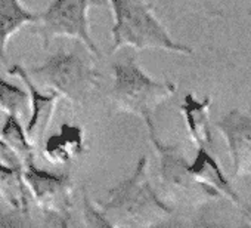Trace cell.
<instances>
[{
    "instance_id": "2",
    "label": "cell",
    "mask_w": 251,
    "mask_h": 228,
    "mask_svg": "<svg viewBox=\"0 0 251 228\" xmlns=\"http://www.w3.org/2000/svg\"><path fill=\"white\" fill-rule=\"evenodd\" d=\"M112 11V46L109 54L124 46L136 51L161 49L173 54L192 55V48L177 43L154 14V5L147 0H106Z\"/></svg>"
},
{
    "instance_id": "12",
    "label": "cell",
    "mask_w": 251,
    "mask_h": 228,
    "mask_svg": "<svg viewBox=\"0 0 251 228\" xmlns=\"http://www.w3.org/2000/svg\"><path fill=\"white\" fill-rule=\"evenodd\" d=\"M189 169L200 184H202L208 190L214 191L219 197L225 196L229 200H232L236 206L241 204V201H239L238 196L235 194L232 185L229 184L226 175L223 173L222 168L214 160V157L211 156L208 148H202V147L198 148L195 160L192 163H189Z\"/></svg>"
},
{
    "instance_id": "10",
    "label": "cell",
    "mask_w": 251,
    "mask_h": 228,
    "mask_svg": "<svg viewBox=\"0 0 251 228\" xmlns=\"http://www.w3.org/2000/svg\"><path fill=\"white\" fill-rule=\"evenodd\" d=\"M43 157L52 165H67L86 153V135L81 126L64 123L58 132L45 137Z\"/></svg>"
},
{
    "instance_id": "3",
    "label": "cell",
    "mask_w": 251,
    "mask_h": 228,
    "mask_svg": "<svg viewBox=\"0 0 251 228\" xmlns=\"http://www.w3.org/2000/svg\"><path fill=\"white\" fill-rule=\"evenodd\" d=\"M95 58L83 43L75 40L74 48H59L31 73L71 105L81 107L99 86L100 74Z\"/></svg>"
},
{
    "instance_id": "19",
    "label": "cell",
    "mask_w": 251,
    "mask_h": 228,
    "mask_svg": "<svg viewBox=\"0 0 251 228\" xmlns=\"http://www.w3.org/2000/svg\"><path fill=\"white\" fill-rule=\"evenodd\" d=\"M0 163L24 169V166H23L21 160L18 159V156L2 141V138H0Z\"/></svg>"
},
{
    "instance_id": "20",
    "label": "cell",
    "mask_w": 251,
    "mask_h": 228,
    "mask_svg": "<svg viewBox=\"0 0 251 228\" xmlns=\"http://www.w3.org/2000/svg\"><path fill=\"white\" fill-rule=\"evenodd\" d=\"M247 218L250 219V222H251V207L250 209H247Z\"/></svg>"
},
{
    "instance_id": "9",
    "label": "cell",
    "mask_w": 251,
    "mask_h": 228,
    "mask_svg": "<svg viewBox=\"0 0 251 228\" xmlns=\"http://www.w3.org/2000/svg\"><path fill=\"white\" fill-rule=\"evenodd\" d=\"M216 128L225 137L233 163V176L241 178L251 173V117L232 110L216 122Z\"/></svg>"
},
{
    "instance_id": "11",
    "label": "cell",
    "mask_w": 251,
    "mask_h": 228,
    "mask_svg": "<svg viewBox=\"0 0 251 228\" xmlns=\"http://www.w3.org/2000/svg\"><path fill=\"white\" fill-rule=\"evenodd\" d=\"M211 102L213 99L210 95L200 101L192 93H188L180 105V111L183 114L189 138L198 148L202 147L210 150L213 145V137L210 131Z\"/></svg>"
},
{
    "instance_id": "6",
    "label": "cell",
    "mask_w": 251,
    "mask_h": 228,
    "mask_svg": "<svg viewBox=\"0 0 251 228\" xmlns=\"http://www.w3.org/2000/svg\"><path fill=\"white\" fill-rule=\"evenodd\" d=\"M106 5V0H53L48 9L39 14L37 28L33 33L42 39L45 49L58 37H68L83 43L98 59L102 58L99 46L90 34L89 11Z\"/></svg>"
},
{
    "instance_id": "5",
    "label": "cell",
    "mask_w": 251,
    "mask_h": 228,
    "mask_svg": "<svg viewBox=\"0 0 251 228\" xmlns=\"http://www.w3.org/2000/svg\"><path fill=\"white\" fill-rule=\"evenodd\" d=\"M144 122L148 128L151 144L154 145V150L160 159L158 178L169 200L198 206L205 201L219 199L214 191L208 190L195 179L180 145L163 142L157 135L152 117H147Z\"/></svg>"
},
{
    "instance_id": "13",
    "label": "cell",
    "mask_w": 251,
    "mask_h": 228,
    "mask_svg": "<svg viewBox=\"0 0 251 228\" xmlns=\"http://www.w3.org/2000/svg\"><path fill=\"white\" fill-rule=\"evenodd\" d=\"M37 21L39 14L27 9L21 0H0V62L8 64L6 48L11 37Z\"/></svg>"
},
{
    "instance_id": "15",
    "label": "cell",
    "mask_w": 251,
    "mask_h": 228,
    "mask_svg": "<svg viewBox=\"0 0 251 228\" xmlns=\"http://www.w3.org/2000/svg\"><path fill=\"white\" fill-rule=\"evenodd\" d=\"M0 138L18 156L24 168L36 163V145L18 117L6 114L5 122L0 128Z\"/></svg>"
},
{
    "instance_id": "8",
    "label": "cell",
    "mask_w": 251,
    "mask_h": 228,
    "mask_svg": "<svg viewBox=\"0 0 251 228\" xmlns=\"http://www.w3.org/2000/svg\"><path fill=\"white\" fill-rule=\"evenodd\" d=\"M8 73L11 76L18 77L24 86L25 90L28 92V99H30V119L27 122L25 131L31 141L34 144H42L48 129L50 126V122L53 119L55 108L59 101V95L55 90L50 92H42L36 83L33 82L30 73L21 65V64H14L8 68Z\"/></svg>"
},
{
    "instance_id": "18",
    "label": "cell",
    "mask_w": 251,
    "mask_h": 228,
    "mask_svg": "<svg viewBox=\"0 0 251 228\" xmlns=\"http://www.w3.org/2000/svg\"><path fill=\"white\" fill-rule=\"evenodd\" d=\"M31 225L30 213H24L0 201V228L2 227H27Z\"/></svg>"
},
{
    "instance_id": "7",
    "label": "cell",
    "mask_w": 251,
    "mask_h": 228,
    "mask_svg": "<svg viewBox=\"0 0 251 228\" xmlns=\"http://www.w3.org/2000/svg\"><path fill=\"white\" fill-rule=\"evenodd\" d=\"M30 199L39 206L49 225L70 227L73 207V179L68 173L40 169L36 163L23 169Z\"/></svg>"
},
{
    "instance_id": "14",
    "label": "cell",
    "mask_w": 251,
    "mask_h": 228,
    "mask_svg": "<svg viewBox=\"0 0 251 228\" xmlns=\"http://www.w3.org/2000/svg\"><path fill=\"white\" fill-rule=\"evenodd\" d=\"M0 197L2 200L24 213H30V193L23 178V169L0 163Z\"/></svg>"
},
{
    "instance_id": "16",
    "label": "cell",
    "mask_w": 251,
    "mask_h": 228,
    "mask_svg": "<svg viewBox=\"0 0 251 228\" xmlns=\"http://www.w3.org/2000/svg\"><path fill=\"white\" fill-rule=\"evenodd\" d=\"M28 105L30 99L25 89L0 77V110L9 116L21 119Z\"/></svg>"
},
{
    "instance_id": "17",
    "label": "cell",
    "mask_w": 251,
    "mask_h": 228,
    "mask_svg": "<svg viewBox=\"0 0 251 228\" xmlns=\"http://www.w3.org/2000/svg\"><path fill=\"white\" fill-rule=\"evenodd\" d=\"M83 221L84 225L99 228V227H114L106 218L103 210L89 197L86 188H83Z\"/></svg>"
},
{
    "instance_id": "1",
    "label": "cell",
    "mask_w": 251,
    "mask_h": 228,
    "mask_svg": "<svg viewBox=\"0 0 251 228\" xmlns=\"http://www.w3.org/2000/svg\"><path fill=\"white\" fill-rule=\"evenodd\" d=\"M112 222L118 225L152 227L173 215V207L163 200L148 176V157L142 156L130 176L108 190L105 200L95 201Z\"/></svg>"
},
{
    "instance_id": "21",
    "label": "cell",
    "mask_w": 251,
    "mask_h": 228,
    "mask_svg": "<svg viewBox=\"0 0 251 228\" xmlns=\"http://www.w3.org/2000/svg\"><path fill=\"white\" fill-rule=\"evenodd\" d=\"M0 201H3V200H2V197H0Z\"/></svg>"
},
{
    "instance_id": "4",
    "label": "cell",
    "mask_w": 251,
    "mask_h": 228,
    "mask_svg": "<svg viewBox=\"0 0 251 228\" xmlns=\"http://www.w3.org/2000/svg\"><path fill=\"white\" fill-rule=\"evenodd\" d=\"M112 76L109 96L117 111L135 114L142 119L152 117L155 108L177 90V85L173 82L152 79L136 62L135 57L112 64Z\"/></svg>"
}]
</instances>
